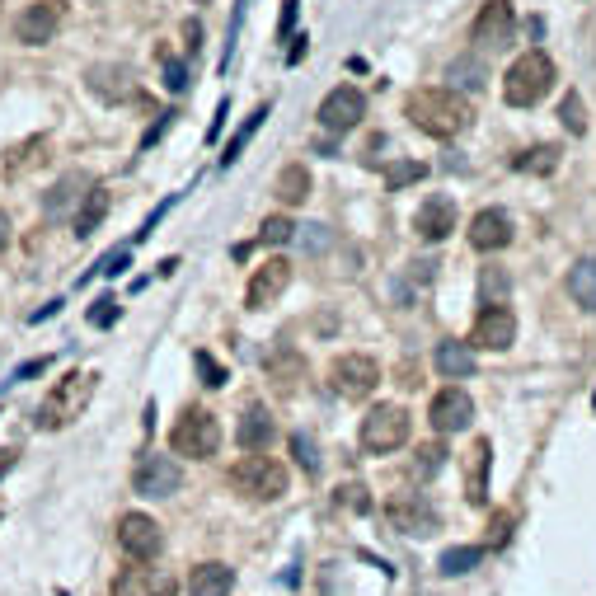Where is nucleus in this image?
Returning <instances> with one entry per match:
<instances>
[{"label":"nucleus","mask_w":596,"mask_h":596,"mask_svg":"<svg viewBox=\"0 0 596 596\" xmlns=\"http://www.w3.org/2000/svg\"><path fill=\"white\" fill-rule=\"evenodd\" d=\"M409 118H413L418 132H428V137H437V141H451V137H460V132L470 127L474 108H470L465 94L428 85V90H413L409 94Z\"/></svg>","instance_id":"1"},{"label":"nucleus","mask_w":596,"mask_h":596,"mask_svg":"<svg viewBox=\"0 0 596 596\" xmlns=\"http://www.w3.org/2000/svg\"><path fill=\"white\" fill-rule=\"evenodd\" d=\"M94 385H99L94 371H71V376H62V381L47 390L43 404H38V428L57 432V428H66V423H76L80 413L90 409Z\"/></svg>","instance_id":"2"},{"label":"nucleus","mask_w":596,"mask_h":596,"mask_svg":"<svg viewBox=\"0 0 596 596\" xmlns=\"http://www.w3.org/2000/svg\"><path fill=\"white\" fill-rule=\"evenodd\" d=\"M230 489L240 498H254V503H277L287 493V465L263 456V451H245L230 465Z\"/></svg>","instance_id":"3"},{"label":"nucleus","mask_w":596,"mask_h":596,"mask_svg":"<svg viewBox=\"0 0 596 596\" xmlns=\"http://www.w3.org/2000/svg\"><path fill=\"white\" fill-rule=\"evenodd\" d=\"M550 85H554V62L540 47H531V52H521L517 62L507 66L503 99H507V108H535L550 94Z\"/></svg>","instance_id":"4"},{"label":"nucleus","mask_w":596,"mask_h":596,"mask_svg":"<svg viewBox=\"0 0 596 596\" xmlns=\"http://www.w3.org/2000/svg\"><path fill=\"white\" fill-rule=\"evenodd\" d=\"M409 442V413L399 404H376V409L362 418V451L371 456H390Z\"/></svg>","instance_id":"5"},{"label":"nucleus","mask_w":596,"mask_h":596,"mask_svg":"<svg viewBox=\"0 0 596 596\" xmlns=\"http://www.w3.org/2000/svg\"><path fill=\"white\" fill-rule=\"evenodd\" d=\"M169 442H174V451L179 456H193V460H212L216 446H221V423H216L207 409H188L179 423H174V432H169Z\"/></svg>","instance_id":"6"},{"label":"nucleus","mask_w":596,"mask_h":596,"mask_svg":"<svg viewBox=\"0 0 596 596\" xmlns=\"http://www.w3.org/2000/svg\"><path fill=\"white\" fill-rule=\"evenodd\" d=\"M385 517H390V526L404 535H432L437 531V507L428 503V493H413V489H399L390 493V503H385Z\"/></svg>","instance_id":"7"},{"label":"nucleus","mask_w":596,"mask_h":596,"mask_svg":"<svg viewBox=\"0 0 596 596\" xmlns=\"http://www.w3.org/2000/svg\"><path fill=\"white\" fill-rule=\"evenodd\" d=\"M118 545H123L127 559L155 564L160 550H165V531H160V521L146 517V512H127V517L118 521Z\"/></svg>","instance_id":"8"},{"label":"nucleus","mask_w":596,"mask_h":596,"mask_svg":"<svg viewBox=\"0 0 596 596\" xmlns=\"http://www.w3.org/2000/svg\"><path fill=\"white\" fill-rule=\"evenodd\" d=\"M132 484H137L141 498H174L179 484H184V470L174 465V456H160V451H146L132 470Z\"/></svg>","instance_id":"9"},{"label":"nucleus","mask_w":596,"mask_h":596,"mask_svg":"<svg viewBox=\"0 0 596 596\" xmlns=\"http://www.w3.org/2000/svg\"><path fill=\"white\" fill-rule=\"evenodd\" d=\"M329 381H334V390L343 399H362L381 385V367H376V357H367V352H343L334 362V371H329Z\"/></svg>","instance_id":"10"},{"label":"nucleus","mask_w":596,"mask_h":596,"mask_svg":"<svg viewBox=\"0 0 596 596\" xmlns=\"http://www.w3.org/2000/svg\"><path fill=\"white\" fill-rule=\"evenodd\" d=\"M428 423L437 437H451V432H465L474 423V399L465 390H437L428 404Z\"/></svg>","instance_id":"11"},{"label":"nucleus","mask_w":596,"mask_h":596,"mask_svg":"<svg viewBox=\"0 0 596 596\" xmlns=\"http://www.w3.org/2000/svg\"><path fill=\"white\" fill-rule=\"evenodd\" d=\"M512 29H517V15H512V0H489L479 15H474V29L470 38L479 47H489V52H498V47L512 43Z\"/></svg>","instance_id":"12"},{"label":"nucleus","mask_w":596,"mask_h":596,"mask_svg":"<svg viewBox=\"0 0 596 596\" xmlns=\"http://www.w3.org/2000/svg\"><path fill=\"white\" fill-rule=\"evenodd\" d=\"M362 113H367V99H362V90L338 85V90L320 104V127H324V132H334V137H343V132H352V127L362 123Z\"/></svg>","instance_id":"13"},{"label":"nucleus","mask_w":596,"mask_h":596,"mask_svg":"<svg viewBox=\"0 0 596 596\" xmlns=\"http://www.w3.org/2000/svg\"><path fill=\"white\" fill-rule=\"evenodd\" d=\"M62 15H66L62 0H38V5H29V10L19 15V24H15L19 43L24 47H47L52 43V33L62 29Z\"/></svg>","instance_id":"14"},{"label":"nucleus","mask_w":596,"mask_h":596,"mask_svg":"<svg viewBox=\"0 0 596 596\" xmlns=\"http://www.w3.org/2000/svg\"><path fill=\"white\" fill-rule=\"evenodd\" d=\"M474 343L489 352H503L512 348V338H517V320H512V310L503 306V301H489V306L474 315Z\"/></svg>","instance_id":"15"},{"label":"nucleus","mask_w":596,"mask_h":596,"mask_svg":"<svg viewBox=\"0 0 596 596\" xmlns=\"http://www.w3.org/2000/svg\"><path fill=\"white\" fill-rule=\"evenodd\" d=\"M113 596H179V578L165 573V568L137 564V568H123V573H118Z\"/></svg>","instance_id":"16"},{"label":"nucleus","mask_w":596,"mask_h":596,"mask_svg":"<svg viewBox=\"0 0 596 596\" xmlns=\"http://www.w3.org/2000/svg\"><path fill=\"white\" fill-rule=\"evenodd\" d=\"M287 287H291V263L287 259H268L263 268H254V277H249L245 306L249 310H268Z\"/></svg>","instance_id":"17"},{"label":"nucleus","mask_w":596,"mask_h":596,"mask_svg":"<svg viewBox=\"0 0 596 596\" xmlns=\"http://www.w3.org/2000/svg\"><path fill=\"white\" fill-rule=\"evenodd\" d=\"M470 245L479 254H498V249L512 245V216L503 207H489V212H479L470 221Z\"/></svg>","instance_id":"18"},{"label":"nucleus","mask_w":596,"mask_h":596,"mask_svg":"<svg viewBox=\"0 0 596 596\" xmlns=\"http://www.w3.org/2000/svg\"><path fill=\"white\" fill-rule=\"evenodd\" d=\"M273 437H277L273 413L263 409V404H245V413H240V428H235V442L245 446V451H268Z\"/></svg>","instance_id":"19"},{"label":"nucleus","mask_w":596,"mask_h":596,"mask_svg":"<svg viewBox=\"0 0 596 596\" xmlns=\"http://www.w3.org/2000/svg\"><path fill=\"white\" fill-rule=\"evenodd\" d=\"M413 230H418V240H446L451 230H456V202L451 198H428L413 216Z\"/></svg>","instance_id":"20"},{"label":"nucleus","mask_w":596,"mask_h":596,"mask_svg":"<svg viewBox=\"0 0 596 596\" xmlns=\"http://www.w3.org/2000/svg\"><path fill=\"white\" fill-rule=\"evenodd\" d=\"M90 85L99 99H108V104H123V99H132V71L118 62H108V66H90Z\"/></svg>","instance_id":"21"},{"label":"nucleus","mask_w":596,"mask_h":596,"mask_svg":"<svg viewBox=\"0 0 596 596\" xmlns=\"http://www.w3.org/2000/svg\"><path fill=\"white\" fill-rule=\"evenodd\" d=\"M432 362H437V371H442L446 381H465V376H474V348L470 343H456V338L437 343Z\"/></svg>","instance_id":"22"},{"label":"nucleus","mask_w":596,"mask_h":596,"mask_svg":"<svg viewBox=\"0 0 596 596\" xmlns=\"http://www.w3.org/2000/svg\"><path fill=\"white\" fill-rule=\"evenodd\" d=\"M235 587V568L226 564H198L188 578V596H230Z\"/></svg>","instance_id":"23"},{"label":"nucleus","mask_w":596,"mask_h":596,"mask_svg":"<svg viewBox=\"0 0 596 596\" xmlns=\"http://www.w3.org/2000/svg\"><path fill=\"white\" fill-rule=\"evenodd\" d=\"M568 296L596 315V259H578L568 268Z\"/></svg>","instance_id":"24"},{"label":"nucleus","mask_w":596,"mask_h":596,"mask_svg":"<svg viewBox=\"0 0 596 596\" xmlns=\"http://www.w3.org/2000/svg\"><path fill=\"white\" fill-rule=\"evenodd\" d=\"M559 146H531V151H521V155H512V169H517V174H540V179H545V174H554V169H559Z\"/></svg>","instance_id":"25"},{"label":"nucleus","mask_w":596,"mask_h":596,"mask_svg":"<svg viewBox=\"0 0 596 596\" xmlns=\"http://www.w3.org/2000/svg\"><path fill=\"white\" fill-rule=\"evenodd\" d=\"M470 456L474 460H470V493H465V498H470V503H489V442L479 437Z\"/></svg>","instance_id":"26"},{"label":"nucleus","mask_w":596,"mask_h":596,"mask_svg":"<svg viewBox=\"0 0 596 596\" xmlns=\"http://www.w3.org/2000/svg\"><path fill=\"white\" fill-rule=\"evenodd\" d=\"M76 188H90V179H85V174H66L62 184L57 188H47V198H43V207H47V216H62V212H71V207H76Z\"/></svg>","instance_id":"27"},{"label":"nucleus","mask_w":596,"mask_h":596,"mask_svg":"<svg viewBox=\"0 0 596 596\" xmlns=\"http://www.w3.org/2000/svg\"><path fill=\"white\" fill-rule=\"evenodd\" d=\"M277 198L287 202V207H301L310 198V174L306 165H287L282 169V179H277Z\"/></svg>","instance_id":"28"},{"label":"nucleus","mask_w":596,"mask_h":596,"mask_svg":"<svg viewBox=\"0 0 596 596\" xmlns=\"http://www.w3.org/2000/svg\"><path fill=\"white\" fill-rule=\"evenodd\" d=\"M263 118H268V104H263L259 113L249 118V123H240V132H235V137H230L226 146H221V165L230 169V165H235V160H240V151H245L249 141H254V132H259V127H263Z\"/></svg>","instance_id":"29"},{"label":"nucleus","mask_w":596,"mask_h":596,"mask_svg":"<svg viewBox=\"0 0 596 596\" xmlns=\"http://www.w3.org/2000/svg\"><path fill=\"white\" fill-rule=\"evenodd\" d=\"M104 216H108V193H104V188H90V193H85V212L76 216V235H80V240L94 235V226H99Z\"/></svg>","instance_id":"30"},{"label":"nucleus","mask_w":596,"mask_h":596,"mask_svg":"<svg viewBox=\"0 0 596 596\" xmlns=\"http://www.w3.org/2000/svg\"><path fill=\"white\" fill-rule=\"evenodd\" d=\"M479 559H484V550H474V545H456V550H446L442 559H437V568H442L446 578H460V573L479 568Z\"/></svg>","instance_id":"31"},{"label":"nucleus","mask_w":596,"mask_h":596,"mask_svg":"<svg viewBox=\"0 0 596 596\" xmlns=\"http://www.w3.org/2000/svg\"><path fill=\"white\" fill-rule=\"evenodd\" d=\"M442 465H446V446L442 442H428V446H418L413 451V479H432V474H442Z\"/></svg>","instance_id":"32"},{"label":"nucleus","mask_w":596,"mask_h":596,"mask_svg":"<svg viewBox=\"0 0 596 596\" xmlns=\"http://www.w3.org/2000/svg\"><path fill=\"white\" fill-rule=\"evenodd\" d=\"M418 179H428V165H423V160H399V165H390L385 169V184L395 188H409V184H418Z\"/></svg>","instance_id":"33"},{"label":"nucleus","mask_w":596,"mask_h":596,"mask_svg":"<svg viewBox=\"0 0 596 596\" xmlns=\"http://www.w3.org/2000/svg\"><path fill=\"white\" fill-rule=\"evenodd\" d=\"M291 235H296V226H291V216H268L254 245H287Z\"/></svg>","instance_id":"34"},{"label":"nucleus","mask_w":596,"mask_h":596,"mask_svg":"<svg viewBox=\"0 0 596 596\" xmlns=\"http://www.w3.org/2000/svg\"><path fill=\"white\" fill-rule=\"evenodd\" d=\"M559 118H564V127L573 132V137H582V132H587V113H582V94H573V90L564 94V104H559Z\"/></svg>","instance_id":"35"},{"label":"nucleus","mask_w":596,"mask_h":596,"mask_svg":"<svg viewBox=\"0 0 596 596\" xmlns=\"http://www.w3.org/2000/svg\"><path fill=\"white\" fill-rule=\"evenodd\" d=\"M291 451H296V465L306 474H315L320 470V456H315V442H310L306 432H291Z\"/></svg>","instance_id":"36"},{"label":"nucleus","mask_w":596,"mask_h":596,"mask_svg":"<svg viewBox=\"0 0 596 596\" xmlns=\"http://www.w3.org/2000/svg\"><path fill=\"white\" fill-rule=\"evenodd\" d=\"M193 367H198V376H202V385H226V367H221V362H216V357H207V352H198V357H193Z\"/></svg>","instance_id":"37"},{"label":"nucleus","mask_w":596,"mask_h":596,"mask_svg":"<svg viewBox=\"0 0 596 596\" xmlns=\"http://www.w3.org/2000/svg\"><path fill=\"white\" fill-rule=\"evenodd\" d=\"M338 507H348V512H371V493L362 484H343L338 489Z\"/></svg>","instance_id":"38"},{"label":"nucleus","mask_w":596,"mask_h":596,"mask_svg":"<svg viewBox=\"0 0 596 596\" xmlns=\"http://www.w3.org/2000/svg\"><path fill=\"white\" fill-rule=\"evenodd\" d=\"M451 76H456L465 90H474V94L484 90V66H479V62H474V66L470 62H456V66H451Z\"/></svg>","instance_id":"39"},{"label":"nucleus","mask_w":596,"mask_h":596,"mask_svg":"<svg viewBox=\"0 0 596 596\" xmlns=\"http://www.w3.org/2000/svg\"><path fill=\"white\" fill-rule=\"evenodd\" d=\"M127 259H132V245H123V249H113V254H104V259L94 263V268H99L104 277H118V273L127 268ZM94 268H90V273H94Z\"/></svg>","instance_id":"40"},{"label":"nucleus","mask_w":596,"mask_h":596,"mask_svg":"<svg viewBox=\"0 0 596 596\" xmlns=\"http://www.w3.org/2000/svg\"><path fill=\"white\" fill-rule=\"evenodd\" d=\"M113 320H118V301H113V296H99V301L90 306V324L94 329H108Z\"/></svg>","instance_id":"41"},{"label":"nucleus","mask_w":596,"mask_h":596,"mask_svg":"<svg viewBox=\"0 0 596 596\" xmlns=\"http://www.w3.org/2000/svg\"><path fill=\"white\" fill-rule=\"evenodd\" d=\"M479 287H484L489 301H503L507 291H512V282H507V273H498V268H484V282H479Z\"/></svg>","instance_id":"42"},{"label":"nucleus","mask_w":596,"mask_h":596,"mask_svg":"<svg viewBox=\"0 0 596 596\" xmlns=\"http://www.w3.org/2000/svg\"><path fill=\"white\" fill-rule=\"evenodd\" d=\"M165 85H169L174 94H184V90H188V66H184V62H169V66H165Z\"/></svg>","instance_id":"43"},{"label":"nucleus","mask_w":596,"mask_h":596,"mask_svg":"<svg viewBox=\"0 0 596 596\" xmlns=\"http://www.w3.org/2000/svg\"><path fill=\"white\" fill-rule=\"evenodd\" d=\"M489 545L493 550H503V540H507V531H512V512H498V517H493V526H489Z\"/></svg>","instance_id":"44"},{"label":"nucleus","mask_w":596,"mask_h":596,"mask_svg":"<svg viewBox=\"0 0 596 596\" xmlns=\"http://www.w3.org/2000/svg\"><path fill=\"white\" fill-rule=\"evenodd\" d=\"M169 123H174V113H160V123H155L151 132H146V137H141V151H151V146H155V141H160V132H165Z\"/></svg>","instance_id":"45"},{"label":"nucleus","mask_w":596,"mask_h":596,"mask_svg":"<svg viewBox=\"0 0 596 596\" xmlns=\"http://www.w3.org/2000/svg\"><path fill=\"white\" fill-rule=\"evenodd\" d=\"M47 367H52V357H38V362H29V367H19L15 376H10V385H15V381H29V376H38V371H47Z\"/></svg>","instance_id":"46"},{"label":"nucleus","mask_w":596,"mask_h":596,"mask_svg":"<svg viewBox=\"0 0 596 596\" xmlns=\"http://www.w3.org/2000/svg\"><path fill=\"white\" fill-rule=\"evenodd\" d=\"M184 38H188V52H198V47H202V29H198V19H188V24H184Z\"/></svg>","instance_id":"47"},{"label":"nucleus","mask_w":596,"mask_h":596,"mask_svg":"<svg viewBox=\"0 0 596 596\" xmlns=\"http://www.w3.org/2000/svg\"><path fill=\"white\" fill-rule=\"evenodd\" d=\"M226 113H230V104H221V108H216L212 127H207V141H216V137H221V127H226Z\"/></svg>","instance_id":"48"},{"label":"nucleus","mask_w":596,"mask_h":596,"mask_svg":"<svg viewBox=\"0 0 596 596\" xmlns=\"http://www.w3.org/2000/svg\"><path fill=\"white\" fill-rule=\"evenodd\" d=\"M296 5H301V0H287V10H282V38H287V29L296 24Z\"/></svg>","instance_id":"49"},{"label":"nucleus","mask_w":596,"mask_h":596,"mask_svg":"<svg viewBox=\"0 0 596 596\" xmlns=\"http://www.w3.org/2000/svg\"><path fill=\"white\" fill-rule=\"evenodd\" d=\"M57 310H62V301H47V306L38 310V315H33V324H38V320H47V315H57Z\"/></svg>","instance_id":"50"},{"label":"nucleus","mask_w":596,"mask_h":596,"mask_svg":"<svg viewBox=\"0 0 596 596\" xmlns=\"http://www.w3.org/2000/svg\"><path fill=\"white\" fill-rule=\"evenodd\" d=\"M5 245H10V216L0 212V249H5Z\"/></svg>","instance_id":"51"},{"label":"nucleus","mask_w":596,"mask_h":596,"mask_svg":"<svg viewBox=\"0 0 596 596\" xmlns=\"http://www.w3.org/2000/svg\"><path fill=\"white\" fill-rule=\"evenodd\" d=\"M592 409H596V399H592Z\"/></svg>","instance_id":"52"},{"label":"nucleus","mask_w":596,"mask_h":596,"mask_svg":"<svg viewBox=\"0 0 596 596\" xmlns=\"http://www.w3.org/2000/svg\"><path fill=\"white\" fill-rule=\"evenodd\" d=\"M198 5H202V0H198Z\"/></svg>","instance_id":"53"}]
</instances>
